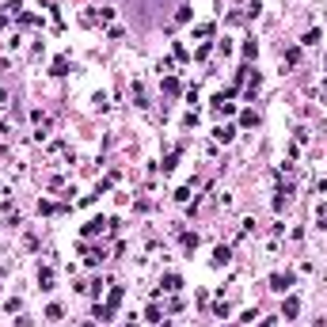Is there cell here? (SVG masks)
Returning <instances> with one entry per match:
<instances>
[{"label":"cell","instance_id":"cell-1","mask_svg":"<svg viewBox=\"0 0 327 327\" xmlns=\"http://www.w3.org/2000/svg\"><path fill=\"white\" fill-rule=\"evenodd\" d=\"M289 282H293L289 274H274V278H270V285H274V289H285V285H289Z\"/></svg>","mask_w":327,"mask_h":327}]
</instances>
